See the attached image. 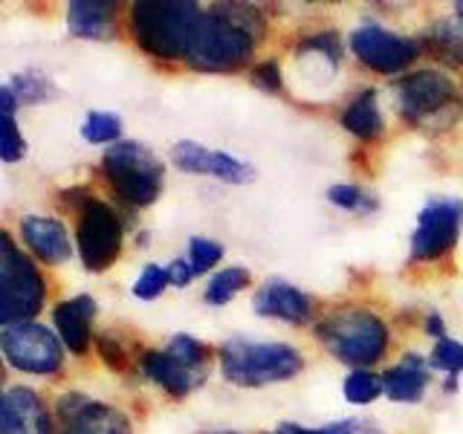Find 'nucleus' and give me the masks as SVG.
<instances>
[{
	"instance_id": "obj_1",
	"label": "nucleus",
	"mask_w": 463,
	"mask_h": 434,
	"mask_svg": "<svg viewBox=\"0 0 463 434\" xmlns=\"http://www.w3.org/2000/svg\"><path fill=\"white\" fill-rule=\"evenodd\" d=\"M260 38L264 18L258 9L243 4L217 6L200 14L185 61L200 72H235L250 64Z\"/></svg>"
},
{
	"instance_id": "obj_2",
	"label": "nucleus",
	"mask_w": 463,
	"mask_h": 434,
	"mask_svg": "<svg viewBox=\"0 0 463 434\" xmlns=\"http://www.w3.org/2000/svg\"><path fill=\"white\" fill-rule=\"evenodd\" d=\"M200 14V6L188 0H137L128 26L142 52L156 61H180L188 55Z\"/></svg>"
},
{
	"instance_id": "obj_3",
	"label": "nucleus",
	"mask_w": 463,
	"mask_h": 434,
	"mask_svg": "<svg viewBox=\"0 0 463 434\" xmlns=\"http://www.w3.org/2000/svg\"><path fill=\"white\" fill-rule=\"evenodd\" d=\"M316 339L322 342L327 354L359 371L385 356L391 333L383 318L371 310L339 307L316 325Z\"/></svg>"
},
{
	"instance_id": "obj_4",
	"label": "nucleus",
	"mask_w": 463,
	"mask_h": 434,
	"mask_svg": "<svg viewBox=\"0 0 463 434\" xmlns=\"http://www.w3.org/2000/svg\"><path fill=\"white\" fill-rule=\"evenodd\" d=\"M221 373L238 388H260L293 380L304 368V359L293 344L284 342H250L229 339L221 344Z\"/></svg>"
},
{
	"instance_id": "obj_5",
	"label": "nucleus",
	"mask_w": 463,
	"mask_h": 434,
	"mask_svg": "<svg viewBox=\"0 0 463 434\" xmlns=\"http://www.w3.org/2000/svg\"><path fill=\"white\" fill-rule=\"evenodd\" d=\"M101 174H105L113 194L128 206L145 209L163 194L165 168L163 163L139 142H116L101 156Z\"/></svg>"
},
{
	"instance_id": "obj_6",
	"label": "nucleus",
	"mask_w": 463,
	"mask_h": 434,
	"mask_svg": "<svg viewBox=\"0 0 463 434\" xmlns=\"http://www.w3.org/2000/svg\"><path fill=\"white\" fill-rule=\"evenodd\" d=\"M122 217L105 200L87 197L79 206V223H76V250L84 269L105 272L116 264L122 252Z\"/></svg>"
},
{
	"instance_id": "obj_7",
	"label": "nucleus",
	"mask_w": 463,
	"mask_h": 434,
	"mask_svg": "<svg viewBox=\"0 0 463 434\" xmlns=\"http://www.w3.org/2000/svg\"><path fill=\"white\" fill-rule=\"evenodd\" d=\"M0 354L12 368L35 376H52L64 365V344L50 327L18 325L0 333Z\"/></svg>"
},
{
	"instance_id": "obj_8",
	"label": "nucleus",
	"mask_w": 463,
	"mask_h": 434,
	"mask_svg": "<svg viewBox=\"0 0 463 434\" xmlns=\"http://www.w3.org/2000/svg\"><path fill=\"white\" fill-rule=\"evenodd\" d=\"M47 301V281L33 258L21 255L0 275V327L29 325Z\"/></svg>"
},
{
	"instance_id": "obj_9",
	"label": "nucleus",
	"mask_w": 463,
	"mask_h": 434,
	"mask_svg": "<svg viewBox=\"0 0 463 434\" xmlns=\"http://www.w3.org/2000/svg\"><path fill=\"white\" fill-rule=\"evenodd\" d=\"M463 226V200L434 197L417 214V229L411 235V260H438L455 250Z\"/></svg>"
},
{
	"instance_id": "obj_10",
	"label": "nucleus",
	"mask_w": 463,
	"mask_h": 434,
	"mask_svg": "<svg viewBox=\"0 0 463 434\" xmlns=\"http://www.w3.org/2000/svg\"><path fill=\"white\" fill-rule=\"evenodd\" d=\"M400 116L409 125H426L458 108V90L438 70H414L397 81Z\"/></svg>"
},
{
	"instance_id": "obj_11",
	"label": "nucleus",
	"mask_w": 463,
	"mask_h": 434,
	"mask_svg": "<svg viewBox=\"0 0 463 434\" xmlns=\"http://www.w3.org/2000/svg\"><path fill=\"white\" fill-rule=\"evenodd\" d=\"M351 50L368 70L394 76V72L414 64V58L423 50V43H417L414 38L397 35L376 24H368V26H359L351 35Z\"/></svg>"
},
{
	"instance_id": "obj_12",
	"label": "nucleus",
	"mask_w": 463,
	"mask_h": 434,
	"mask_svg": "<svg viewBox=\"0 0 463 434\" xmlns=\"http://www.w3.org/2000/svg\"><path fill=\"white\" fill-rule=\"evenodd\" d=\"M58 434H134L125 411L113 405L90 400L84 394H64L55 402Z\"/></svg>"
},
{
	"instance_id": "obj_13",
	"label": "nucleus",
	"mask_w": 463,
	"mask_h": 434,
	"mask_svg": "<svg viewBox=\"0 0 463 434\" xmlns=\"http://www.w3.org/2000/svg\"><path fill=\"white\" fill-rule=\"evenodd\" d=\"M171 163L185 174H200V177H214L232 185H243L255 177V168L243 159L232 156L226 151H212L206 145L180 139L171 148Z\"/></svg>"
},
{
	"instance_id": "obj_14",
	"label": "nucleus",
	"mask_w": 463,
	"mask_h": 434,
	"mask_svg": "<svg viewBox=\"0 0 463 434\" xmlns=\"http://www.w3.org/2000/svg\"><path fill=\"white\" fill-rule=\"evenodd\" d=\"M252 307L258 316L281 318V322L289 325H307L313 318V298L284 278H269L260 284V289L252 298Z\"/></svg>"
},
{
	"instance_id": "obj_15",
	"label": "nucleus",
	"mask_w": 463,
	"mask_h": 434,
	"mask_svg": "<svg viewBox=\"0 0 463 434\" xmlns=\"http://www.w3.org/2000/svg\"><path fill=\"white\" fill-rule=\"evenodd\" d=\"M96 301L90 296H76L67 298L61 304H55L52 310V322L61 344L70 354L84 356L93 344V318H96Z\"/></svg>"
},
{
	"instance_id": "obj_16",
	"label": "nucleus",
	"mask_w": 463,
	"mask_h": 434,
	"mask_svg": "<svg viewBox=\"0 0 463 434\" xmlns=\"http://www.w3.org/2000/svg\"><path fill=\"white\" fill-rule=\"evenodd\" d=\"M21 238L26 250L50 267L64 264L72 258V243L61 221L43 214H26L21 221Z\"/></svg>"
},
{
	"instance_id": "obj_17",
	"label": "nucleus",
	"mask_w": 463,
	"mask_h": 434,
	"mask_svg": "<svg viewBox=\"0 0 463 434\" xmlns=\"http://www.w3.org/2000/svg\"><path fill=\"white\" fill-rule=\"evenodd\" d=\"M4 434H52V417L33 388L4 394Z\"/></svg>"
},
{
	"instance_id": "obj_18",
	"label": "nucleus",
	"mask_w": 463,
	"mask_h": 434,
	"mask_svg": "<svg viewBox=\"0 0 463 434\" xmlns=\"http://www.w3.org/2000/svg\"><path fill=\"white\" fill-rule=\"evenodd\" d=\"M139 368H142V373L148 376L151 382H156L159 388L165 391V394L177 397V400L188 397L203 380H206V373L183 365V362L174 359L168 351H148V354H142Z\"/></svg>"
},
{
	"instance_id": "obj_19",
	"label": "nucleus",
	"mask_w": 463,
	"mask_h": 434,
	"mask_svg": "<svg viewBox=\"0 0 463 434\" xmlns=\"http://www.w3.org/2000/svg\"><path fill=\"white\" fill-rule=\"evenodd\" d=\"M383 394H388L394 402H420L429 388V365L420 354H405L397 365L380 373Z\"/></svg>"
},
{
	"instance_id": "obj_20",
	"label": "nucleus",
	"mask_w": 463,
	"mask_h": 434,
	"mask_svg": "<svg viewBox=\"0 0 463 434\" xmlns=\"http://www.w3.org/2000/svg\"><path fill=\"white\" fill-rule=\"evenodd\" d=\"M116 4L108 0H72L67 4V26L76 38H110Z\"/></svg>"
},
{
	"instance_id": "obj_21",
	"label": "nucleus",
	"mask_w": 463,
	"mask_h": 434,
	"mask_svg": "<svg viewBox=\"0 0 463 434\" xmlns=\"http://www.w3.org/2000/svg\"><path fill=\"white\" fill-rule=\"evenodd\" d=\"M342 127L347 134H354L362 142H373L385 134V122L383 113L376 108V93L373 90H362L356 99L347 101V108L339 116Z\"/></svg>"
},
{
	"instance_id": "obj_22",
	"label": "nucleus",
	"mask_w": 463,
	"mask_h": 434,
	"mask_svg": "<svg viewBox=\"0 0 463 434\" xmlns=\"http://www.w3.org/2000/svg\"><path fill=\"white\" fill-rule=\"evenodd\" d=\"M423 47L446 64H463V18H440L429 33Z\"/></svg>"
},
{
	"instance_id": "obj_23",
	"label": "nucleus",
	"mask_w": 463,
	"mask_h": 434,
	"mask_svg": "<svg viewBox=\"0 0 463 434\" xmlns=\"http://www.w3.org/2000/svg\"><path fill=\"white\" fill-rule=\"evenodd\" d=\"M252 281V275L246 267H229V269H221L214 272V278L209 281L206 287V304H212V307H223V304H229L232 298H235L241 289H246Z\"/></svg>"
},
{
	"instance_id": "obj_24",
	"label": "nucleus",
	"mask_w": 463,
	"mask_h": 434,
	"mask_svg": "<svg viewBox=\"0 0 463 434\" xmlns=\"http://www.w3.org/2000/svg\"><path fill=\"white\" fill-rule=\"evenodd\" d=\"M327 200L333 206H339L345 212H354V214H371L380 209V200H376L371 192L359 185H347V183H339V185H330L327 188Z\"/></svg>"
},
{
	"instance_id": "obj_25",
	"label": "nucleus",
	"mask_w": 463,
	"mask_h": 434,
	"mask_svg": "<svg viewBox=\"0 0 463 434\" xmlns=\"http://www.w3.org/2000/svg\"><path fill=\"white\" fill-rule=\"evenodd\" d=\"M119 134H122V119L116 113H108V110L87 113L84 122H81V137L93 145H108V142L116 145Z\"/></svg>"
},
{
	"instance_id": "obj_26",
	"label": "nucleus",
	"mask_w": 463,
	"mask_h": 434,
	"mask_svg": "<svg viewBox=\"0 0 463 434\" xmlns=\"http://www.w3.org/2000/svg\"><path fill=\"white\" fill-rule=\"evenodd\" d=\"M431 368L446 371L449 382H443V388L455 391L458 388V376L463 371V344L455 342V339H449V336L440 339L438 344H434V351H431Z\"/></svg>"
},
{
	"instance_id": "obj_27",
	"label": "nucleus",
	"mask_w": 463,
	"mask_h": 434,
	"mask_svg": "<svg viewBox=\"0 0 463 434\" xmlns=\"http://www.w3.org/2000/svg\"><path fill=\"white\" fill-rule=\"evenodd\" d=\"M345 400L354 402V405H368L376 397L383 394V380L376 373H371L368 368H359L354 373H347L345 380Z\"/></svg>"
},
{
	"instance_id": "obj_28",
	"label": "nucleus",
	"mask_w": 463,
	"mask_h": 434,
	"mask_svg": "<svg viewBox=\"0 0 463 434\" xmlns=\"http://www.w3.org/2000/svg\"><path fill=\"white\" fill-rule=\"evenodd\" d=\"M165 351L174 356V359H180L183 365H188V368H194V371H203L206 373V365H209V347L203 344L200 339H194V336H188V333H177L171 342H168V347Z\"/></svg>"
},
{
	"instance_id": "obj_29",
	"label": "nucleus",
	"mask_w": 463,
	"mask_h": 434,
	"mask_svg": "<svg viewBox=\"0 0 463 434\" xmlns=\"http://www.w3.org/2000/svg\"><path fill=\"white\" fill-rule=\"evenodd\" d=\"M9 87L14 90V96H18L21 105H38V101L52 96L50 79L43 76V72H38V70H24V72H18V76L12 79Z\"/></svg>"
},
{
	"instance_id": "obj_30",
	"label": "nucleus",
	"mask_w": 463,
	"mask_h": 434,
	"mask_svg": "<svg viewBox=\"0 0 463 434\" xmlns=\"http://www.w3.org/2000/svg\"><path fill=\"white\" fill-rule=\"evenodd\" d=\"M223 246L212 238H192L188 241V264L194 269V278L203 272H209L214 264H221Z\"/></svg>"
},
{
	"instance_id": "obj_31",
	"label": "nucleus",
	"mask_w": 463,
	"mask_h": 434,
	"mask_svg": "<svg viewBox=\"0 0 463 434\" xmlns=\"http://www.w3.org/2000/svg\"><path fill=\"white\" fill-rule=\"evenodd\" d=\"M26 154V139L21 137L14 116H0V159L4 163H18Z\"/></svg>"
},
{
	"instance_id": "obj_32",
	"label": "nucleus",
	"mask_w": 463,
	"mask_h": 434,
	"mask_svg": "<svg viewBox=\"0 0 463 434\" xmlns=\"http://www.w3.org/2000/svg\"><path fill=\"white\" fill-rule=\"evenodd\" d=\"M165 287H168V272H165V267L148 264V267L139 272V278L134 284V296L142 298V301H154L156 296H163Z\"/></svg>"
},
{
	"instance_id": "obj_33",
	"label": "nucleus",
	"mask_w": 463,
	"mask_h": 434,
	"mask_svg": "<svg viewBox=\"0 0 463 434\" xmlns=\"http://www.w3.org/2000/svg\"><path fill=\"white\" fill-rule=\"evenodd\" d=\"M96 347H99V356L105 359L108 368H113V371H128L130 356L125 351V344L119 342V336H113V333H99V336H96Z\"/></svg>"
},
{
	"instance_id": "obj_34",
	"label": "nucleus",
	"mask_w": 463,
	"mask_h": 434,
	"mask_svg": "<svg viewBox=\"0 0 463 434\" xmlns=\"http://www.w3.org/2000/svg\"><path fill=\"white\" fill-rule=\"evenodd\" d=\"M301 52H322L327 61L336 67L342 58V47H339V35L336 33H318L301 41Z\"/></svg>"
},
{
	"instance_id": "obj_35",
	"label": "nucleus",
	"mask_w": 463,
	"mask_h": 434,
	"mask_svg": "<svg viewBox=\"0 0 463 434\" xmlns=\"http://www.w3.org/2000/svg\"><path fill=\"white\" fill-rule=\"evenodd\" d=\"M281 67H279V61H260V64H255L252 67V84L255 87H260V90H269V93H279L281 90Z\"/></svg>"
},
{
	"instance_id": "obj_36",
	"label": "nucleus",
	"mask_w": 463,
	"mask_h": 434,
	"mask_svg": "<svg viewBox=\"0 0 463 434\" xmlns=\"http://www.w3.org/2000/svg\"><path fill=\"white\" fill-rule=\"evenodd\" d=\"M359 423L354 420H339V423H330V426H318V429H304L298 423H281L279 434H356Z\"/></svg>"
},
{
	"instance_id": "obj_37",
	"label": "nucleus",
	"mask_w": 463,
	"mask_h": 434,
	"mask_svg": "<svg viewBox=\"0 0 463 434\" xmlns=\"http://www.w3.org/2000/svg\"><path fill=\"white\" fill-rule=\"evenodd\" d=\"M21 255H24V252L18 250V243L12 241L9 231L0 229V275H4V272L14 264V260L21 258Z\"/></svg>"
},
{
	"instance_id": "obj_38",
	"label": "nucleus",
	"mask_w": 463,
	"mask_h": 434,
	"mask_svg": "<svg viewBox=\"0 0 463 434\" xmlns=\"http://www.w3.org/2000/svg\"><path fill=\"white\" fill-rule=\"evenodd\" d=\"M165 272H168V284H174V287H185L188 281L194 278V269H192V264H188L185 258L171 260V264L165 267Z\"/></svg>"
},
{
	"instance_id": "obj_39",
	"label": "nucleus",
	"mask_w": 463,
	"mask_h": 434,
	"mask_svg": "<svg viewBox=\"0 0 463 434\" xmlns=\"http://www.w3.org/2000/svg\"><path fill=\"white\" fill-rule=\"evenodd\" d=\"M423 327H426V333H429V336H434V339H446V322H443V318L438 316V313H429L426 316V322H423Z\"/></svg>"
},
{
	"instance_id": "obj_40",
	"label": "nucleus",
	"mask_w": 463,
	"mask_h": 434,
	"mask_svg": "<svg viewBox=\"0 0 463 434\" xmlns=\"http://www.w3.org/2000/svg\"><path fill=\"white\" fill-rule=\"evenodd\" d=\"M0 434H4V394H0Z\"/></svg>"
},
{
	"instance_id": "obj_41",
	"label": "nucleus",
	"mask_w": 463,
	"mask_h": 434,
	"mask_svg": "<svg viewBox=\"0 0 463 434\" xmlns=\"http://www.w3.org/2000/svg\"><path fill=\"white\" fill-rule=\"evenodd\" d=\"M455 9H458V18H463V0H458Z\"/></svg>"
},
{
	"instance_id": "obj_42",
	"label": "nucleus",
	"mask_w": 463,
	"mask_h": 434,
	"mask_svg": "<svg viewBox=\"0 0 463 434\" xmlns=\"http://www.w3.org/2000/svg\"><path fill=\"white\" fill-rule=\"evenodd\" d=\"M212 434H235V431H212Z\"/></svg>"
},
{
	"instance_id": "obj_43",
	"label": "nucleus",
	"mask_w": 463,
	"mask_h": 434,
	"mask_svg": "<svg viewBox=\"0 0 463 434\" xmlns=\"http://www.w3.org/2000/svg\"><path fill=\"white\" fill-rule=\"evenodd\" d=\"M275 434H279V431H275Z\"/></svg>"
}]
</instances>
